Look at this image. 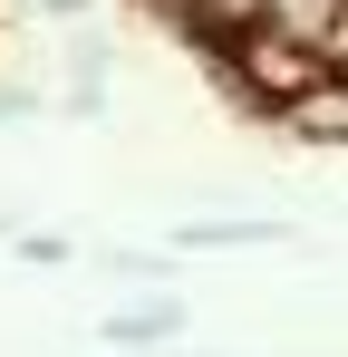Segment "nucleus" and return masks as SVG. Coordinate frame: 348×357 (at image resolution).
Returning <instances> with one entry per match:
<instances>
[{"label":"nucleus","instance_id":"nucleus-1","mask_svg":"<svg viewBox=\"0 0 348 357\" xmlns=\"http://www.w3.org/2000/svg\"><path fill=\"white\" fill-rule=\"evenodd\" d=\"M223 59H232L242 107H281V116L310 97V87H319V77H329V49H319V39H290V29H271V20H252Z\"/></svg>","mask_w":348,"mask_h":357},{"label":"nucleus","instance_id":"nucleus-2","mask_svg":"<svg viewBox=\"0 0 348 357\" xmlns=\"http://www.w3.org/2000/svg\"><path fill=\"white\" fill-rule=\"evenodd\" d=\"M290 116H300V135H348V77L329 68V77H319V87H310Z\"/></svg>","mask_w":348,"mask_h":357},{"label":"nucleus","instance_id":"nucleus-3","mask_svg":"<svg viewBox=\"0 0 348 357\" xmlns=\"http://www.w3.org/2000/svg\"><path fill=\"white\" fill-rule=\"evenodd\" d=\"M261 20H271V29H290V39H329L339 0H261Z\"/></svg>","mask_w":348,"mask_h":357},{"label":"nucleus","instance_id":"nucleus-4","mask_svg":"<svg viewBox=\"0 0 348 357\" xmlns=\"http://www.w3.org/2000/svg\"><path fill=\"white\" fill-rule=\"evenodd\" d=\"M319 49H329V68L348 77V0H339V20H329V39H319Z\"/></svg>","mask_w":348,"mask_h":357}]
</instances>
